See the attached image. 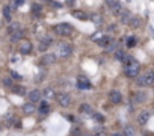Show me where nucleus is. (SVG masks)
<instances>
[{"instance_id": "obj_1", "label": "nucleus", "mask_w": 154, "mask_h": 136, "mask_svg": "<svg viewBox=\"0 0 154 136\" xmlns=\"http://www.w3.org/2000/svg\"><path fill=\"white\" fill-rule=\"evenodd\" d=\"M124 63H125V76L127 77H137L139 76V71H140V63L133 57V56H127L124 59Z\"/></svg>"}, {"instance_id": "obj_2", "label": "nucleus", "mask_w": 154, "mask_h": 136, "mask_svg": "<svg viewBox=\"0 0 154 136\" xmlns=\"http://www.w3.org/2000/svg\"><path fill=\"white\" fill-rule=\"evenodd\" d=\"M71 51H72L71 44H68V42H60V44L56 47L54 56H56V57H59V59H66V57H69Z\"/></svg>"}, {"instance_id": "obj_3", "label": "nucleus", "mask_w": 154, "mask_h": 136, "mask_svg": "<svg viewBox=\"0 0 154 136\" xmlns=\"http://www.w3.org/2000/svg\"><path fill=\"white\" fill-rule=\"evenodd\" d=\"M137 85L139 86H152L154 85V71L152 70H146L137 80Z\"/></svg>"}, {"instance_id": "obj_4", "label": "nucleus", "mask_w": 154, "mask_h": 136, "mask_svg": "<svg viewBox=\"0 0 154 136\" xmlns=\"http://www.w3.org/2000/svg\"><path fill=\"white\" fill-rule=\"evenodd\" d=\"M54 33L59 35V36H69L72 33V26L68 24V23H59L53 27Z\"/></svg>"}, {"instance_id": "obj_5", "label": "nucleus", "mask_w": 154, "mask_h": 136, "mask_svg": "<svg viewBox=\"0 0 154 136\" xmlns=\"http://www.w3.org/2000/svg\"><path fill=\"white\" fill-rule=\"evenodd\" d=\"M56 100H57V103H59L62 107H66V106H69V103H71V97H69L66 92H59V94L56 95Z\"/></svg>"}, {"instance_id": "obj_6", "label": "nucleus", "mask_w": 154, "mask_h": 136, "mask_svg": "<svg viewBox=\"0 0 154 136\" xmlns=\"http://www.w3.org/2000/svg\"><path fill=\"white\" fill-rule=\"evenodd\" d=\"M18 50H20V53H21V54H29V53L32 51V42H30V41H27V39L21 41V42H20V45H18Z\"/></svg>"}, {"instance_id": "obj_7", "label": "nucleus", "mask_w": 154, "mask_h": 136, "mask_svg": "<svg viewBox=\"0 0 154 136\" xmlns=\"http://www.w3.org/2000/svg\"><path fill=\"white\" fill-rule=\"evenodd\" d=\"M77 86L80 89H89L91 88V82L86 76H79L77 77Z\"/></svg>"}, {"instance_id": "obj_8", "label": "nucleus", "mask_w": 154, "mask_h": 136, "mask_svg": "<svg viewBox=\"0 0 154 136\" xmlns=\"http://www.w3.org/2000/svg\"><path fill=\"white\" fill-rule=\"evenodd\" d=\"M109 98H110V101H112L113 104H119V103L122 101V95H121V92L116 91V89H112V91L109 92Z\"/></svg>"}, {"instance_id": "obj_9", "label": "nucleus", "mask_w": 154, "mask_h": 136, "mask_svg": "<svg viewBox=\"0 0 154 136\" xmlns=\"http://www.w3.org/2000/svg\"><path fill=\"white\" fill-rule=\"evenodd\" d=\"M51 44H53V38H51V36H44V38L41 39V44H39V47H38V48H39L41 51H44V50H45V48H48Z\"/></svg>"}, {"instance_id": "obj_10", "label": "nucleus", "mask_w": 154, "mask_h": 136, "mask_svg": "<svg viewBox=\"0 0 154 136\" xmlns=\"http://www.w3.org/2000/svg\"><path fill=\"white\" fill-rule=\"evenodd\" d=\"M41 98V92L38 89H33L29 92V103H38Z\"/></svg>"}, {"instance_id": "obj_11", "label": "nucleus", "mask_w": 154, "mask_h": 136, "mask_svg": "<svg viewBox=\"0 0 154 136\" xmlns=\"http://www.w3.org/2000/svg\"><path fill=\"white\" fill-rule=\"evenodd\" d=\"M18 30H21V24H20L18 21L9 23V26H8V33H9V35H12V33H15V32H18Z\"/></svg>"}, {"instance_id": "obj_12", "label": "nucleus", "mask_w": 154, "mask_h": 136, "mask_svg": "<svg viewBox=\"0 0 154 136\" xmlns=\"http://www.w3.org/2000/svg\"><path fill=\"white\" fill-rule=\"evenodd\" d=\"M79 112H80V113H85V115H92V113H94V110H92L91 104H88V103H83V104H80V107H79Z\"/></svg>"}, {"instance_id": "obj_13", "label": "nucleus", "mask_w": 154, "mask_h": 136, "mask_svg": "<svg viewBox=\"0 0 154 136\" xmlns=\"http://www.w3.org/2000/svg\"><path fill=\"white\" fill-rule=\"evenodd\" d=\"M148 119H149V113L148 112H140L139 115H137V122L140 124V125H145L146 122H148Z\"/></svg>"}, {"instance_id": "obj_14", "label": "nucleus", "mask_w": 154, "mask_h": 136, "mask_svg": "<svg viewBox=\"0 0 154 136\" xmlns=\"http://www.w3.org/2000/svg\"><path fill=\"white\" fill-rule=\"evenodd\" d=\"M118 17H119V21H121V23H124V24H128V21H130V11H127V9H122V12H121Z\"/></svg>"}, {"instance_id": "obj_15", "label": "nucleus", "mask_w": 154, "mask_h": 136, "mask_svg": "<svg viewBox=\"0 0 154 136\" xmlns=\"http://www.w3.org/2000/svg\"><path fill=\"white\" fill-rule=\"evenodd\" d=\"M35 110H36V107H35L33 103H26V104H23V112H24L26 115H32Z\"/></svg>"}, {"instance_id": "obj_16", "label": "nucleus", "mask_w": 154, "mask_h": 136, "mask_svg": "<svg viewBox=\"0 0 154 136\" xmlns=\"http://www.w3.org/2000/svg\"><path fill=\"white\" fill-rule=\"evenodd\" d=\"M72 15L77 18V20H82V21H85V20H88L89 17H88V14L86 12H83V11H72Z\"/></svg>"}, {"instance_id": "obj_17", "label": "nucleus", "mask_w": 154, "mask_h": 136, "mask_svg": "<svg viewBox=\"0 0 154 136\" xmlns=\"http://www.w3.org/2000/svg\"><path fill=\"white\" fill-rule=\"evenodd\" d=\"M23 35H24V30L21 29V30H18V32H15V33H12L11 35V41L12 42H21V38H23Z\"/></svg>"}, {"instance_id": "obj_18", "label": "nucleus", "mask_w": 154, "mask_h": 136, "mask_svg": "<svg viewBox=\"0 0 154 136\" xmlns=\"http://www.w3.org/2000/svg\"><path fill=\"white\" fill-rule=\"evenodd\" d=\"M104 36H106V35H104L103 32H95V33H94V35L91 36V39H92L94 42H97V44L100 45V42H101V41L104 39Z\"/></svg>"}, {"instance_id": "obj_19", "label": "nucleus", "mask_w": 154, "mask_h": 136, "mask_svg": "<svg viewBox=\"0 0 154 136\" xmlns=\"http://www.w3.org/2000/svg\"><path fill=\"white\" fill-rule=\"evenodd\" d=\"M12 92L17 95H26V88L21 85H15V86H12Z\"/></svg>"}, {"instance_id": "obj_20", "label": "nucleus", "mask_w": 154, "mask_h": 136, "mask_svg": "<svg viewBox=\"0 0 154 136\" xmlns=\"http://www.w3.org/2000/svg\"><path fill=\"white\" fill-rule=\"evenodd\" d=\"M91 21H92L95 26H100V24H103V17H101L100 14H92V15H91Z\"/></svg>"}, {"instance_id": "obj_21", "label": "nucleus", "mask_w": 154, "mask_h": 136, "mask_svg": "<svg viewBox=\"0 0 154 136\" xmlns=\"http://www.w3.org/2000/svg\"><path fill=\"white\" fill-rule=\"evenodd\" d=\"M148 98V95H146V92H143V91H139V92H136V95H134V100L137 101V103H142V101H145Z\"/></svg>"}, {"instance_id": "obj_22", "label": "nucleus", "mask_w": 154, "mask_h": 136, "mask_svg": "<svg viewBox=\"0 0 154 136\" xmlns=\"http://www.w3.org/2000/svg\"><path fill=\"white\" fill-rule=\"evenodd\" d=\"M56 56L53 54V53H48V54H45L44 57H42V60H44V63H54L56 62Z\"/></svg>"}, {"instance_id": "obj_23", "label": "nucleus", "mask_w": 154, "mask_h": 136, "mask_svg": "<svg viewBox=\"0 0 154 136\" xmlns=\"http://www.w3.org/2000/svg\"><path fill=\"white\" fill-rule=\"evenodd\" d=\"M48 112H50V104H48L47 101H42L41 106H39V113H41V115H45V113H48Z\"/></svg>"}, {"instance_id": "obj_24", "label": "nucleus", "mask_w": 154, "mask_h": 136, "mask_svg": "<svg viewBox=\"0 0 154 136\" xmlns=\"http://www.w3.org/2000/svg\"><path fill=\"white\" fill-rule=\"evenodd\" d=\"M127 57V54H125V51L124 50H116L115 51V59L116 60H121V62H124V59Z\"/></svg>"}, {"instance_id": "obj_25", "label": "nucleus", "mask_w": 154, "mask_h": 136, "mask_svg": "<svg viewBox=\"0 0 154 136\" xmlns=\"http://www.w3.org/2000/svg\"><path fill=\"white\" fill-rule=\"evenodd\" d=\"M42 95H44L45 98H56V95H54V91H53L51 88H45V89L42 91Z\"/></svg>"}, {"instance_id": "obj_26", "label": "nucleus", "mask_w": 154, "mask_h": 136, "mask_svg": "<svg viewBox=\"0 0 154 136\" xmlns=\"http://www.w3.org/2000/svg\"><path fill=\"white\" fill-rule=\"evenodd\" d=\"M124 136H136V130H134V127H131V125H127L125 128H124V133H122Z\"/></svg>"}, {"instance_id": "obj_27", "label": "nucleus", "mask_w": 154, "mask_h": 136, "mask_svg": "<svg viewBox=\"0 0 154 136\" xmlns=\"http://www.w3.org/2000/svg\"><path fill=\"white\" fill-rule=\"evenodd\" d=\"M11 6H5L3 8V15H5V18H6V21H9L11 23Z\"/></svg>"}, {"instance_id": "obj_28", "label": "nucleus", "mask_w": 154, "mask_h": 136, "mask_svg": "<svg viewBox=\"0 0 154 136\" xmlns=\"http://www.w3.org/2000/svg\"><path fill=\"white\" fill-rule=\"evenodd\" d=\"M128 24H130L131 27H137V26L140 24V18H139V17H133V18H130Z\"/></svg>"}, {"instance_id": "obj_29", "label": "nucleus", "mask_w": 154, "mask_h": 136, "mask_svg": "<svg viewBox=\"0 0 154 136\" xmlns=\"http://www.w3.org/2000/svg\"><path fill=\"white\" fill-rule=\"evenodd\" d=\"M118 3H119V2H112V0H109V2H106V6H107L109 9H112V11H113V9L118 6Z\"/></svg>"}, {"instance_id": "obj_30", "label": "nucleus", "mask_w": 154, "mask_h": 136, "mask_svg": "<svg viewBox=\"0 0 154 136\" xmlns=\"http://www.w3.org/2000/svg\"><path fill=\"white\" fill-rule=\"evenodd\" d=\"M134 45H136V38L134 36L127 38V47H134Z\"/></svg>"}, {"instance_id": "obj_31", "label": "nucleus", "mask_w": 154, "mask_h": 136, "mask_svg": "<svg viewBox=\"0 0 154 136\" xmlns=\"http://www.w3.org/2000/svg\"><path fill=\"white\" fill-rule=\"evenodd\" d=\"M3 85H5V86H9V88H12V86H14V83H12V79H9V77H5V79H3Z\"/></svg>"}, {"instance_id": "obj_32", "label": "nucleus", "mask_w": 154, "mask_h": 136, "mask_svg": "<svg viewBox=\"0 0 154 136\" xmlns=\"http://www.w3.org/2000/svg\"><path fill=\"white\" fill-rule=\"evenodd\" d=\"M94 136H107V133H106L104 130H97V131L94 133Z\"/></svg>"}, {"instance_id": "obj_33", "label": "nucleus", "mask_w": 154, "mask_h": 136, "mask_svg": "<svg viewBox=\"0 0 154 136\" xmlns=\"http://www.w3.org/2000/svg\"><path fill=\"white\" fill-rule=\"evenodd\" d=\"M32 11H33V12H39V11H41V5L35 3V5L32 6Z\"/></svg>"}, {"instance_id": "obj_34", "label": "nucleus", "mask_w": 154, "mask_h": 136, "mask_svg": "<svg viewBox=\"0 0 154 136\" xmlns=\"http://www.w3.org/2000/svg\"><path fill=\"white\" fill-rule=\"evenodd\" d=\"M50 5L54 6V8H62V3L60 2H50Z\"/></svg>"}, {"instance_id": "obj_35", "label": "nucleus", "mask_w": 154, "mask_h": 136, "mask_svg": "<svg viewBox=\"0 0 154 136\" xmlns=\"http://www.w3.org/2000/svg\"><path fill=\"white\" fill-rule=\"evenodd\" d=\"M94 118H95L97 121H103V119H104V118H103V115H100V113H95V115H94Z\"/></svg>"}, {"instance_id": "obj_36", "label": "nucleus", "mask_w": 154, "mask_h": 136, "mask_svg": "<svg viewBox=\"0 0 154 136\" xmlns=\"http://www.w3.org/2000/svg\"><path fill=\"white\" fill-rule=\"evenodd\" d=\"M11 76H12L14 79H21V76H20V74H17L15 71H11Z\"/></svg>"}, {"instance_id": "obj_37", "label": "nucleus", "mask_w": 154, "mask_h": 136, "mask_svg": "<svg viewBox=\"0 0 154 136\" xmlns=\"http://www.w3.org/2000/svg\"><path fill=\"white\" fill-rule=\"evenodd\" d=\"M65 118H66L68 121H71V122L74 121V116H72V115H65Z\"/></svg>"}, {"instance_id": "obj_38", "label": "nucleus", "mask_w": 154, "mask_h": 136, "mask_svg": "<svg viewBox=\"0 0 154 136\" xmlns=\"http://www.w3.org/2000/svg\"><path fill=\"white\" fill-rule=\"evenodd\" d=\"M112 136H124V134H122V133H113Z\"/></svg>"}]
</instances>
